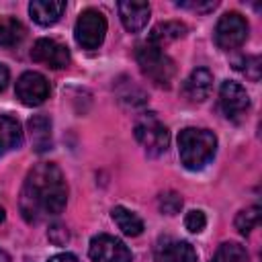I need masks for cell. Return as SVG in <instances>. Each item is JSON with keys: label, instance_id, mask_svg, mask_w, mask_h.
<instances>
[{"label": "cell", "instance_id": "6da1fadb", "mask_svg": "<svg viewBox=\"0 0 262 262\" xmlns=\"http://www.w3.org/2000/svg\"><path fill=\"white\" fill-rule=\"evenodd\" d=\"M68 203V182L53 162H41L29 170L20 188V215L27 223H39L45 217L59 215Z\"/></svg>", "mask_w": 262, "mask_h": 262}, {"label": "cell", "instance_id": "7a4b0ae2", "mask_svg": "<svg viewBox=\"0 0 262 262\" xmlns=\"http://www.w3.org/2000/svg\"><path fill=\"white\" fill-rule=\"evenodd\" d=\"M217 151V137L209 129L186 127L178 133V156L186 170H203Z\"/></svg>", "mask_w": 262, "mask_h": 262}, {"label": "cell", "instance_id": "3957f363", "mask_svg": "<svg viewBox=\"0 0 262 262\" xmlns=\"http://www.w3.org/2000/svg\"><path fill=\"white\" fill-rule=\"evenodd\" d=\"M135 59L139 63V70L143 76L158 88H170L174 76H176V66L170 55L164 53L162 47L149 43L147 39L141 41L135 47Z\"/></svg>", "mask_w": 262, "mask_h": 262}, {"label": "cell", "instance_id": "277c9868", "mask_svg": "<svg viewBox=\"0 0 262 262\" xmlns=\"http://www.w3.org/2000/svg\"><path fill=\"white\" fill-rule=\"evenodd\" d=\"M133 131H135V139L139 141V145L145 149L147 156L156 158V156L166 154L170 145V131L154 113L139 117Z\"/></svg>", "mask_w": 262, "mask_h": 262}, {"label": "cell", "instance_id": "5b68a950", "mask_svg": "<svg viewBox=\"0 0 262 262\" xmlns=\"http://www.w3.org/2000/svg\"><path fill=\"white\" fill-rule=\"evenodd\" d=\"M106 35V18L96 8H86L80 12L76 27H74V39L82 49H98Z\"/></svg>", "mask_w": 262, "mask_h": 262}, {"label": "cell", "instance_id": "8992f818", "mask_svg": "<svg viewBox=\"0 0 262 262\" xmlns=\"http://www.w3.org/2000/svg\"><path fill=\"white\" fill-rule=\"evenodd\" d=\"M248 20L239 12H225L215 25V45L223 51L237 49L248 39Z\"/></svg>", "mask_w": 262, "mask_h": 262}, {"label": "cell", "instance_id": "52a82bcc", "mask_svg": "<svg viewBox=\"0 0 262 262\" xmlns=\"http://www.w3.org/2000/svg\"><path fill=\"white\" fill-rule=\"evenodd\" d=\"M219 106L227 121L242 123L250 111V96L242 84L225 80L219 88Z\"/></svg>", "mask_w": 262, "mask_h": 262}, {"label": "cell", "instance_id": "ba28073f", "mask_svg": "<svg viewBox=\"0 0 262 262\" xmlns=\"http://www.w3.org/2000/svg\"><path fill=\"white\" fill-rule=\"evenodd\" d=\"M88 254L92 262H133L131 250L115 235L98 233L90 239Z\"/></svg>", "mask_w": 262, "mask_h": 262}, {"label": "cell", "instance_id": "9c48e42d", "mask_svg": "<svg viewBox=\"0 0 262 262\" xmlns=\"http://www.w3.org/2000/svg\"><path fill=\"white\" fill-rule=\"evenodd\" d=\"M14 92L25 106H39L49 96V82L39 72H25L16 80Z\"/></svg>", "mask_w": 262, "mask_h": 262}, {"label": "cell", "instance_id": "30bf717a", "mask_svg": "<svg viewBox=\"0 0 262 262\" xmlns=\"http://www.w3.org/2000/svg\"><path fill=\"white\" fill-rule=\"evenodd\" d=\"M31 59L51 70H63L70 66V49L55 39H37L31 49Z\"/></svg>", "mask_w": 262, "mask_h": 262}, {"label": "cell", "instance_id": "8fae6325", "mask_svg": "<svg viewBox=\"0 0 262 262\" xmlns=\"http://www.w3.org/2000/svg\"><path fill=\"white\" fill-rule=\"evenodd\" d=\"M213 88V74L207 68H196L182 84V96L190 102H203Z\"/></svg>", "mask_w": 262, "mask_h": 262}, {"label": "cell", "instance_id": "7c38bea8", "mask_svg": "<svg viewBox=\"0 0 262 262\" xmlns=\"http://www.w3.org/2000/svg\"><path fill=\"white\" fill-rule=\"evenodd\" d=\"M158 262H196V252L188 242L182 239H162L156 248Z\"/></svg>", "mask_w": 262, "mask_h": 262}, {"label": "cell", "instance_id": "4fadbf2b", "mask_svg": "<svg viewBox=\"0 0 262 262\" xmlns=\"http://www.w3.org/2000/svg\"><path fill=\"white\" fill-rule=\"evenodd\" d=\"M117 8H119V16H121L123 27L129 33L141 31L147 25L149 12H151L147 2H119Z\"/></svg>", "mask_w": 262, "mask_h": 262}, {"label": "cell", "instance_id": "5bb4252c", "mask_svg": "<svg viewBox=\"0 0 262 262\" xmlns=\"http://www.w3.org/2000/svg\"><path fill=\"white\" fill-rule=\"evenodd\" d=\"M27 127H29V135H31V145L37 154L51 149L53 133H51V119L47 115H33L29 119Z\"/></svg>", "mask_w": 262, "mask_h": 262}, {"label": "cell", "instance_id": "9a60e30c", "mask_svg": "<svg viewBox=\"0 0 262 262\" xmlns=\"http://www.w3.org/2000/svg\"><path fill=\"white\" fill-rule=\"evenodd\" d=\"M66 10L63 0H33L29 4V14L31 18L41 25V27H51L55 25Z\"/></svg>", "mask_w": 262, "mask_h": 262}, {"label": "cell", "instance_id": "2e32d148", "mask_svg": "<svg viewBox=\"0 0 262 262\" xmlns=\"http://www.w3.org/2000/svg\"><path fill=\"white\" fill-rule=\"evenodd\" d=\"M23 145V129L18 119L10 115H0V156L18 149Z\"/></svg>", "mask_w": 262, "mask_h": 262}, {"label": "cell", "instance_id": "e0dca14e", "mask_svg": "<svg viewBox=\"0 0 262 262\" xmlns=\"http://www.w3.org/2000/svg\"><path fill=\"white\" fill-rule=\"evenodd\" d=\"M186 31H188V29H186V25H184V23H180V20H166V23H160V25H156V27L151 29V33H149L147 41L164 49V45H166V43H170V41H176V39L184 37V35H186Z\"/></svg>", "mask_w": 262, "mask_h": 262}, {"label": "cell", "instance_id": "ac0fdd59", "mask_svg": "<svg viewBox=\"0 0 262 262\" xmlns=\"http://www.w3.org/2000/svg\"><path fill=\"white\" fill-rule=\"evenodd\" d=\"M111 217H113V221L117 223V227H119L125 235L137 237V235L143 233V221H141V217H139L137 213H133L131 209H127V207H123V205H117V207H113Z\"/></svg>", "mask_w": 262, "mask_h": 262}, {"label": "cell", "instance_id": "d6986e66", "mask_svg": "<svg viewBox=\"0 0 262 262\" xmlns=\"http://www.w3.org/2000/svg\"><path fill=\"white\" fill-rule=\"evenodd\" d=\"M211 262H250L248 258V252L242 244L237 242H225L217 248L215 256Z\"/></svg>", "mask_w": 262, "mask_h": 262}, {"label": "cell", "instance_id": "ffe728a7", "mask_svg": "<svg viewBox=\"0 0 262 262\" xmlns=\"http://www.w3.org/2000/svg\"><path fill=\"white\" fill-rule=\"evenodd\" d=\"M117 94H119V100L131 108L145 104V94L137 84H133V80H125V84H117Z\"/></svg>", "mask_w": 262, "mask_h": 262}, {"label": "cell", "instance_id": "44dd1931", "mask_svg": "<svg viewBox=\"0 0 262 262\" xmlns=\"http://www.w3.org/2000/svg\"><path fill=\"white\" fill-rule=\"evenodd\" d=\"M25 37V29L16 18L0 20V47H10Z\"/></svg>", "mask_w": 262, "mask_h": 262}, {"label": "cell", "instance_id": "7402d4cb", "mask_svg": "<svg viewBox=\"0 0 262 262\" xmlns=\"http://www.w3.org/2000/svg\"><path fill=\"white\" fill-rule=\"evenodd\" d=\"M260 221V207L258 205H252V207H246L242 209L237 215H235V229L242 233V235H248Z\"/></svg>", "mask_w": 262, "mask_h": 262}, {"label": "cell", "instance_id": "603a6c76", "mask_svg": "<svg viewBox=\"0 0 262 262\" xmlns=\"http://www.w3.org/2000/svg\"><path fill=\"white\" fill-rule=\"evenodd\" d=\"M233 68H235L237 72H242V74H244L248 80H252V82L260 80L262 61H260L258 55H242V57H237V59L233 61Z\"/></svg>", "mask_w": 262, "mask_h": 262}, {"label": "cell", "instance_id": "cb8c5ba5", "mask_svg": "<svg viewBox=\"0 0 262 262\" xmlns=\"http://www.w3.org/2000/svg\"><path fill=\"white\" fill-rule=\"evenodd\" d=\"M182 205H184V201H182V196L178 194V192H174V190H166V192H160V196H158V209L164 213V215H178L180 213V209H182Z\"/></svg>", "mask_w": 262, "mask_h": 262}, {"label": "cell", "instance_id": "d4e9b609", "mask_svg": "<svg viewBox=\"0 0 262 262\" xmlns=\"http://www.w3.org/2000/svg\"><path fill=\"white\" fill-rule=\"evenodd\" d=\"M205 225H207V217H205V213H203L201 209H192V211L186 213V217H184V227H186L190 233H201V231L205 229Z\"/></svg>", "mask_w": 262, "mask_h": 262}, {"label": "cell", "instance_id": "484cf974", "mask_svg": "<svg viewBox=\"0 0 262 262\" xmlns=\"http://www.w3.org/2000/svg\"><path fill=\"white\" fill-rule=\"evenodd\" d=\"M47 237L53 246H66L68 239H70V233H68V227L61 225V223H53L47 231Z\"/></svg>", "mask_w": 262, "mask_h": 262}, {"label": "cell", "instance_id": "4316f807", "mask_svg": "<svg viewBox=\"0 0 262 262\" xmlns=\"http://www.w3.org/2000/svg\"><path fill=\"white\" fill-rule=\"evenodd\" d=\"M176 6H180V8H188V10H192V12H211V10H215L217 8V2L215 0H190V2H176Z\"/></svg>", "mask_w": 262, "mask_h": 262}, {"label": "cell", "instance_id": "83f0119b", "mask_svg": "<svg viewBox=\"0 0 262 262\" xmlns=\"http://www.w3.org/2000/svg\"><path fill=\"white\" fill-rule=\"evenodd\" d=\"M47 262H80L74 254H70V252H61V254H55V256H51Z\"/></svg>", "mask_w": 262, "mask_h": 262}, {"label": "cell", "instance_id": "f1b7e54d", "mask_svg": "<svg viewBox=\"0 0 262 262\" xmlns=\"http://www.w3.org/2000/svg\"><path fill=\"white\" fill-rule=\"evenodd\" d=\"M8 80H10V72H8V68L4 63H0V92L6 88Z\"/></svg>", "mask_w": 262, "mask_h": 262}, {"label": "cell", "instance_id": "f546056e", "mask_svg": "<svg viewBox=\"0 0 262 262\" xmlns=\"http://www.w3.org/2000/svg\"><path fill=\"white\" fill-rule=\"evenodd\" d=\"M0 262H10V256L4 250H0Z\"/></svg>", "mask_w": 262, "mask_h": 262}, {"label": "cell", "instance_id": "4dcf8cb0", "mask_svg": "<svg viewBox=\"0 0 262 262\" xmlns=\"http://www.w3.org/2000/svg\"><path fill=\"white\" fill-rule=\"evenodd\" d=\"M4 217H6V213H4V209H2V207H0V223H2V221H4Z\"/></svg>", "mask_w": 262, "mask_h": 262}]
</instances>
